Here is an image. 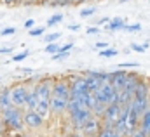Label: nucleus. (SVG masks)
<instances>
[{
  "label": "nucleus",
  "mask_w": 150,
  "mask_h": 137,
  "mask_svg": "<svg viewBox=\"0 0 150 137\" xmlns=\"http://www.w3.org/2000/svg\"><path fill=\"white\" fill-rule=\"evenodd\" d=\"M138 129L145 134L147 137H150V109H147L142 116H140V122H138Z\"/></svg>",
  "instance_id": "obj_12"
},
{
  "label": "nucleus",
  "mask_w": 150,
  "mask_h": 137,
  "mask_svg": "<svg viewBox=\"0 0 150 137\" xmlns=\"http://www.w3.org/2000/svg\"><path fill=\"white\" fill-rule=\"evenodd\" d=\"M68 82H70V99H86V96L89 94L86 76L72 75L68 76Z\"/></svg>",
  "instance_id": "obj_4"
},
{
  "label": "nucleus",
  "mask_w": 150,
  "mask_h": 137,
  "mask_svg": "<svg viewBox=\"0 0 150 137\" xmlns=\"http://www.w3.org/2000/svg\"><path fill=\"white\" fill-rule=\"evenodd\" d=\"M96 10H98V9H96L94 5H93V7H86V9H82V10H80V17H82V19L91 17L93 14H96Z\"/></svg>",
  "instance_id": "obj_19"
},
{
  "label": "nucleus",
  "mask_w": 150,
  "mask_h": 137,
  "mask_svg": "<svg viewBox=\"0 0 150 137\" xmlns=\"http://www.w3.org/2000/svg\"><path fill=\"white\" fill-rule=\"evenodd\" d=\"M68 136H70V137H86L82 132H74V134H68Z\"/></svg>",
  "instance_id": "obj_39"
},
{
  "label": "nucleus",
  "mask_w": 150,
  "mask_h": 137,
  "mask_svg": "<svg viewBox=\"0 0 150 137\" xmlns=\"http://www.w3.org/2000/svg\"><path fill=\"white\" fill-rule=\"evenodd\" d=\"M86 76V83H87V90L91 92V94H94L101 85H103V82L100 80V78H96V76H93V75H84Z\"/></svg>",
  "instance_id": "obj_14"
},
{
  "label": "nucleus",
  "mask_w": 150,
  "mask_h": 137,
  "mask_svg": "<svg viewBox=\"0 0 150 137\" xmlns=\"http://www.w3.org/2000/svg\"><path fill=\"white\" fill-rule=\"evenodd\" d=\"M12 47H0V54H11Z\"/></svg>",
  "instance_id": "obj_36"
},
{
  "label": "nucleus",
  "mask_w": 150,
  "mask_h": 137,
  "mask_svg": "<svg viewBox=\"0 0 150 137\" xmlns=\"http://www.w3.org/2000/svg\"><path fill=\"white\" fill-rule=\"evenodd\" d=\"M100 31H101V30H100V26H89V28L86 30V33H87V35H98Z\"/></svg>",
  "instance_id": "obj_30"
},
{
  "label": "nucleus",
  "mask_w": 150,
  "mask_h": 137,
  "mask_svg": "<svg viewBox=\"0 0 150 137\" xmlns=\"http://www.w3.org/2000/svg\"><path fill=\"white\" fill-rule=\"evenodd\" d=\"M75 3V0H52V2H49V5H52V7H65V5H72Z\"/></svg>",
  "instance_id": "obj_24"
},
{
  "label": "nucleus",
  "mask_w": 150,
  "mask_h": 137,
  "mask_svg": "<svg viewBox=\"0 0 150 137\" xmlns=\"http://www.w3.org/2000/svg\"><path fill=\"white\" fill-rule=\"evenodd\" d=\"M108 47H110V43H108V42H96V43H94V49H100V50L108 49Z\"/></svg>",
  "instance_id": "obj_29"
},
{
  "label": "nucleus",
  "mask_w": 150,
  "mask_h": 137,
  "mask_svg": "<svg viewBox=\"0 0 150 137\" xmlns=\"http://www.w3.org/2000/svg\"><path fill=\"white\" fill-rule=\"evenodd\" d=\"M0 104H2L4 109L12 106V101H11V87H7V85L0 87Z\"/></svg>",
  "instance_id": "obj_13"
},
{
  "label": "nucleus",
  "mask_w": 150,
  "mask_h": 137,
  "mask_svg": "<svg viewBox=\"0 0 150 137\" xmlns=\"http://www.w3.org/2000/svg\"><path fill=\"white\" fill-rule=\"evenodd\" d=\"M33 26H35V19H26V21H25V28H26V30H32Z\"/></svg>",
  "instance_id": "obj_33"
},
{
  "label": "nucleus",
  "mask_w": 150,
  "mask_h": 137,
  "mask_svg": "<svg viewBox=\"0 0 150 137\" xmlns=\"http://www.w3.org/2000/svg\"><path fill=\"white\" fill-rule=\"evenodd\" d=\"M23 122H25V129L40 130V129L44 127L45 118H42L37 111H28V109H25V113H23Z\"/></svg>",
  "instance_id": "obj_6"
},
{
  "label": "nucleus",
  "mask_w": 150,
  "mask_h": 137,
  "mask_svg": "<svg viewBox=\"0 0 150 137\" xmlns=\"http://www.w3.org/2000/svg\"><path fill=\"white\" fill-rule=\"evenodd\" d=\"M61 137H70V136H61Z\"/></svg>",
  "instance_id": "obj_45"
},
{
  "label": "nucleus",
  "mask_w": 150,
  "mask_h": 137,
  "mask_svg": "<svg viewBox=\"0 0 150 137\" xmlns=\"http://www.w3.org/2000/svg\"><path fill=\"white\" fill-rule=\"evenodd\" d=\"M63 19H65V16H63V14H52V16L47 19V28H52L54 24H59Z\"/></svg>",
  "instance_id": "obj_17"
},
{
  "label": "nucleus",
  "mask_w": 150,
  "mask_h": 137,
  "mask_svg": "<svg viewBox=\"0 0 150 137\" xmlns=\"http://www.w3.org/2000/svg\"><path fill=\"white\" fill-rule=\"evenodd\" d=\"M96 97H98V101L101 104H105V106H108V104L115 103V96H117V90L112 87V83H103L96 92Z\"/></svg>",
  "instance_id": "obj_7"
},
{
  "label": "nucleus",
  "mask_w": 150,
  "mask_h": 137,
  "mask_svg": "<svg viewBox=\"0 0 150 137\" xmlns=\"http://www.w3.org/2000/svg\"><path fill=\"white\" fill-rule=\"evenodd\" d=\"M30 85H32V83H30L28 80H26V82H21V83H16V85H11V101H12V106L25 109Z\"/></svg>",
  "instance_id": "obj_3"
},
{
  "label": "nucleus",
  "mask_w": 150,
  "mask_h": 137,
  "mask_svg": "<svg viewBox=\"0 0 150 137\" xmlns=\"http://www.w3.org/2000/svg\"><path fill=\"white\" fill-rule=\"evenodd\" d=\"M103 129V123H101V118L100 116H91L86 123H84V127H82V134L86 137H94V136H98L100 134V130Z\"/></svg>",
  "instance_id": "obj_9"
},
{
  "label": "nucleus",
  "mask_w": 150,
  "mask_h": 137,
  "mask_svg": "<svg viewBox=\"0 0 150 137\" xmlns=\"http://www.w3.org/2000/svg\"><path fill=\"white\" fill-rule=\"evenodd\" d=\"M117 54H119V50L113 49V47H108V49L100 50V56H101V57H113V56H117Z\"/></svg>",
  "instance_id": "obj_21"
},
{
  "label": "nucleus",
  "mask_w": 150,
  "mask_h": 137,
  "mask_svg": "<svg viewBox=\"0 0 150 137\" xmlns=\"http://www.w3.org/2000/svg\"><path fill=\"white\" fill-rule=\"evenodd\" d=\"M142 82V76L136 73V71H131V73H127V78H126V85H124V90H126V94L129 96V97H133V94H134V90H136V87H138V83Z\"/></svg>",
  "instance_id": "obj_11"
},
{
  "label": "nucleus",
  "mask_w": 150,
  "mask_h": 137,
  "mask_svg": "<svg viewBox=\"0 0 150 137\" xmlns=\"http://www.w3.org/2000/svg\"><path fill=\"white\" fill-rule=\"evenodd\" d=\"M68 56H70V52H56V54L51 56V61H63V59H67Z\"/></svg>",
  "instance_id": "obj_26"
},
{
  "label": "nucleus",
  "mask_w": 150,
  "mask_h": 137,
  "mask_svg": "<svg viewBox=\"0 0 150 137\" xmlns=\"http://www.w3.org/2000/svg\"><path fill=\"white\" fill-rule=\"evenodd\" d=\"M0 83H2V76H0Z\"/></svg>",
  "instance_id": "obj_47"
},
{
  "label": "nucleus",
  "mask_w": 150,
  "mask_h": 137,
  "mask_svg": "<svg viewBox=\"0 0 150 137\" xmlns=\"http://www.w3.org/2000/svg\"><path fill=\"white\" fill-rule=\"evenodd\" d=\"M59 47H61V45H58L56 42H52V43H47L44 50H45L47 54H56V52H59Z\"/></svg>",
  "instance_id": "obj_25"
},
{
  "label": "nucleus",
  "mask_w": 150,
  "mask_h": 137,
  "mask_svg": "<svg viewBox=\"0 0 150 137\" xmlns=\"http://www.w3.org/2000/svg\"><path fill=\"white\" fill-rule=\"evenodd\" d=\"M120 113H122V106H120V104L112 103V104H108V106H105V111H103V115L100 116L103 127H113V125L117 123Z\"/></svg>",
  "instance_id": "obj_5"
},
{
  "label": "nucleus",
  "mask_w": 150,
  "mask_h": 137,
  "mask_svg": "<svg viewBox=\"0 0 150 137\" xmlns=\"http://www.w3.org/2000/svg\"><path fill=\"white\" fill-rule=\"evenodd\" d=\"M124 2H129V0H119V3H124Z\"/></svg>",
  "instance_id": "obj_42"
},
{
  "label": "nucleus",
  "mask_w": 150,
  "mask_h": 137,
  "mask_svg": "<svg viewBox=\"0 0 150 137\" xmlns=\"http://www.w3.org/2000/svg\"><path fill=\"white\" fill-rule=\"evenodd\" d=\"M80 28H82V26H80V24H68V31H80Z\"/></svg>",
  "instance_id": "obj_35"
},
{
  "label": "nucleus",
  "mask_w": 150,
  "mask_h": 137,
  "mask_svg": "<svg viewBox=\"0 0 150 137\" xmlns=\"http://www.w3.org/2000/svg\"><path fill=\"white\" fill-rule=\"evenodd\" d=\"M28 56H30V50H28V49H25V50L18 52L16 56H12V57H11V61H12V63H21V61H25Z\"/></svg>",
  "instance_id": "obj_18"
},
{
  "label": "nucleus",
  "mask_w": 150,
  "mask_h": 137,
  "mask_svg": "<svg viewBox=\"0 0 150 137\" xmlns=\"http://www.w3.org/2000/svg\"><path fill=\"white\" fill-rule=\"evenodd\" d=\"M91 116H93V113H91L87 108H84V109H80V111L68 113V118H70V122H72V125H74V129L77 130V132H80V130H82L84 123H86Z\"/></svg>",
  "instance_id": "obj_8"
},
{
  "label": "nucleus",
  "mask_w": 150,
  "mask_h": 137,
  "mask_svg": "<svg viewBox=\"0 0 150 137\" xmlns=\"http://www.w3.org/2000/svg\"><path fill=\"white\" fill-rule=\"evenodd\" d=\"M61 38V33L59 31H54V33H47L44 36V42H47V43H52V42H56V40H59Z\"/></svg>",
  "instance_id": "obj_23"
},
{
  "label": "nucleus",
  "mask_w": 150,
  "mask_h": 137,
  "mask_svg": "<svg viewBox=\"0 0 150 137\" xmlns=\"http://www.w3.org/2000/svg\"><path fill=\"white\" fill-rule=\"evenodd\" d=\"M140 30H142L140 23H136V24H124V28H122V31H127V33H138Z\"/></svg>",
  "instance_id": "obj_20"
},
{
  "label": "nucleus",
  "mask_w": 150,
  "mask_h": 137,
  "mask_svg": "<svg viewBox=\"0 0 150 137\" xmlns=\"http://www.w3.org/2000/svg\"><path fill=\"white\" fill-rule=\"evenodd\" d=\"M131 137H147V136H145V134H143V132L138 129V130H134V132L131 134Z\"/></svg>",
  "instance_id": "obj_37"
},
{
  "label": "nucleus",
  "mask_w": 150,
  "mask_h": 137,
  "mask_svg": "<svg viewBox=\"0 0 150 137\" xmlns=\"http://www.w3.org/2000/svg\"><path fill=\"white\" fill-rule=\"evenodd\" d=\"M149 109H150V101H149Z\"/></svg>",
  "instance_id": "obj_46"
},
{
  "label": "nucleus",
  "mask_w": 150,
  "mask_h": 137,
  "mask_svg": "<svg viewBox=\"0 0 150 137\" xmlns=\"http://www.w3.org/2000/svg\"><path fill=\"white\" fill-rule=\"evenodd\" d=\"M140 64L138 63H120L119 64V68H122V69H126V68H138Z\"/></svg>",
  "instance_id": "obj_31"
},
{
  "label": "nucleus",
  "mask_w": 150,
  "mask_h": 137,
  "mask_svg": "<svg viewBox=\"0 0 150 137\" xmlns=\"http://www.w3.org/2000/svg\"><path fill=\"white\" fill-rule=\"evenodd\" d=\"M16 33V28L14 26H7V28H2L0 30V35L2 36H9V35H14Z\"/></svg>",
  "instance_id": "obj_27"
},
{
  "label": "nucleus",
  "mask_w": 150,
  "mask_h": 137,
  "mask_svg": "<svg viewBox=\"0 0 150 137\" xmlns=\"http://www.w3.org/2000/svg\"><path fill=\"white\" fill-rule=\"evenodd\" d=\"M16 137H33V136H32V134H26V132H18Z\"/></svg>",
  "instance_id": "obj_38"
},
{
  "label": "nucleus",
  "mask_w": 150,
  "mask_h": 137,
  "mask_svg": "<svg viewBox=\"0 0 150 137\" xmlns=\"http://www.w3.org/2000/svg\"><path fill=\"white\" fill-rule=\"evenodd\" d=\"M72 49H74V42H68V43H65V45L59 47V52H70Z\"/></svg>",
  "instance_id": "obj_28"
},
{
  "label": "nucleus",
  "mask_w": 150,
  "mask_h": 137,
  "mask_svg": "<svg viewBox=\"0 0 150 137\" xmlns=\"http://www.w3.org/2000/svg\"><path fill=\"white\" fill-rule=\"evenodd\" d=\"M45 30H47V26H38V28H32V30H28V35H30V36H42V35L45 33Z\"/></svg>",
  "instance_id": "obj_22"
},
{
  "label": "nucleus",
  "mask_w": 150,
  "mask_h": 137,
  "mask_svg": "<svg viewBox=\"0 0 150 137\" xmlns=\"http://www.w3.org/2000/svg\"><path fill=\"white\" fill-rule=\"evenodd\" d=\"M108 21H110V19H108V17H103V19H100V24H107V23H108Z\"/></svg>",
  "instance_id": "obj_41"
},
{
  "label": "nucleus",
  "mask_w": 150,
  "mask_h": 137,
  "mask_svg": "<svg viewBox=\"0 0 150 137\" xmlns=\"http://www.w3.org/2000/svg\"><path fill=\"white\" fill-rule=\"evenodd\" d=\"M19 73H23V75H28V76H32V75H33V69H32V68H19Z\"/></svg>",
  "instance_id": "obj_34"
},
{
  "label": "nucleus",
  "mask_w": 150,
  "mask_h": 137,
  "mask_svg": "<svg viewBox=\"0 0 150 137\" xmlns=\"http://www.w3.org/2000/svg\"><path fill=\"white\" fill-rule=\"evenodd\" d=\"M94 137H96V136H94Z\"/></svg>",
  "instance_id": "obj_48"
},
{
  "label": "nucleus",
  "mask_w": 150,
  "mask_h": 137,
  "mask_svg": "<svg viewBox=\"0 0 150 137\" xmlns=\"http://www.w3.org/2000/svg\"><path fill=\"white\" fill-rule=\"evenodd\" d=\"M96 137H120V136L115 132V129H113V127H103Z\"/></svg>",
  "instance_id": "obj_16"
},
{
  "label": "nucleus",
  "mask_w": 150,
  "mask_h": 137,
  "mask_svg": "<svg viewBox=\"0 0 150 137\" xmlns=\"http://www.w3.org/2000/svg\"><path fill=\"white\" fill-rule=\"evenodd\" d=\"M2 111H4V108H2V104H0V115H2Z\"/></svg>",
  "instance_id": "obj_43"
},
{
  "label": "nucleus",
  "mask_w": 150,
  "mask_h": 137,
  "mask_svg": "<svg viewBox=\"0 0 150 137\" xmlns=\"http://www.w3.org/2000/svg\"><path fill=\"white\" fill-rule=\"evenodd\" d=\"M70 103V82L68 78H54L52 83V92H51V115L54 116H61L67 113Z\"/></svg>",
  "instance_id": "obj_1"
},
{
  "label": "nucleus",
  "mask_w": 150,
  "mask_h": 137,
  "mask_svg": "<svg viewBox=\"0 0 150 137\" xmlns=\"http://www.w3.org/2000/svg\"><path fill=\"white\" fill-rule=\"evenodd\" d=\"M75 2H86V0H75Z\"/></svg>",
  "instance_id": "obj_44"
},
{
  "label": "nucleus",
  "mask_w": 150,
  "mask_h": 137,
  "mask_svg": "<svg viewBox=\"0 0 150 137\" xmlns=\"http://www.w3.org/2000/svg\"><path fill=\"white\" fill-rule=\"evenodd\" d=\"M4 130H5V127H4V122H2V118H0V137L4 134Z\"/></svg>",
  "instance_id": "obj_40"
},
{
  "label": "nucleus",
  "mask_w": 150,
  "mask_h": 137,
  "mask_svg": "<svg viewBox=\"0 0 150 137\" xmlns=\"http://www.w3.org/2000/svg\"><path fill=\"white\" fill-rule=\"evenodd\" d=\"M124 24H126V21H124L122 17H113V19H110V21L105 24V30H107V31H119V30L124 28Z\"/></svg>",
  "instance_id": "obj_15"
},
{
  "label": "nucleus",
  "mask_w": 150,
  "mask_h": 137,
  "mask_svg": "<svg viewBox=\"0 0 150 137\" xmlns=\"http://www.w3.org/2000/svg\"><path fill=\"white\" fill-rule=\"evenodd\" d=\"M23 113L25 109L21 108H16V106H11V108H5L0 115L2 122H4V127L7 130H12V132H25V122H23Z\"/></svg>",
  "instance_id": "obj_2"
},
{
  "label": "nucleus",
  "mask_w": 150,
  "mask_h": 137,
  "mask_svg": "<svg viewBox=\"0 0 150 137\" xmlns=\"http://www.w3.org/2000/svg\"><path fill=\"white\" fill-rule=\"evenodd\" d=\"M131 49L136 50V52H145V50H147V49H145L143 45H140V43H131Z\"/></svg>",
  "instance_id": "obj_32"
},
{
  "label": "nucleus",
  "mask_w": 150,
  "mask_h": 137,
  "mask_svg": "<svg viewBox=\"0 0 150 137\" xmlns=\"http://www.w3.org/2000/svg\"><path fill=\"white\" fill-rule=\"evenodd\" d=\"M126 78H127V71L126 69H117V71H110V82L115 90H122L126 85Z\"/></svg>",
  "instance_id": "obj_10"
}]
</instances>
